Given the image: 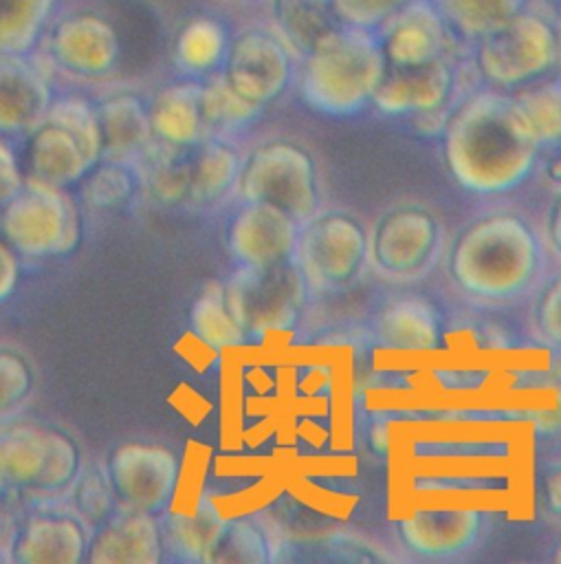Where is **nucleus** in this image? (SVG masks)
Listing matches in <instances>:
<instances>
[{
  "instance_id": "nucleus-1",
  "label": "nucleus",
  "mask_w": 561,
  "mask_h": 564,
  "mask_svg": "<svg viewBox=\"0 0 561 564\" xmlns=\"http://www.w3.org/2000/svg\"><path fill=\"white\" fill-rule=\"evenodd\" d=\"M442 161L466 192L491 196L524 183L541 145L517 97L477 90L458 101L442 128Z\"/></svg>"
},
{
  "instance_id": "nucleus-2",
  "label": "nucleus",
  "mask_w": 561,
  "mask_h": 564,
  "mask_svg": "<svg viewBox=\"0 0 561 564\" xmlns=\"http://www.w3.org/2000/svg\"><path fill=\"white\" fill-rule=\"evenodd\" d=\"M541 260V240L524 216L488 212L462 225L451 238L444 271L471 302L499 304L535 282Z\"/></svg>"
},
{
  "instance_id": "nucleus-3",
  "label": "nucleus",
  "mask_w": 561,
  "mask_h": 564,
  "mask_svg": "<svg viewBox=\"0 0 561 564\" xmlns=\"http://www.w3.org/2000/svg\"><path fill=\"white\" fill-rule=\"evenodd\" d=\"M383 73L381 40L370 29L345 24L306 55L301 97L317 112L354 115L372 104Z\"/></svg>"
},
{
  "instance_id": "nucleus-4",
  "label": "nucleus",
  "mask_w": 561,
  "mask_h": 564,
  "mask_svg": "<svg viewBox=\"0 0 561 564\" xmlns=\"http://www.w3.org/2000/svg\"><path fill=\"white\" fill-rule=\"evenodd\" d=\"M308 289L295 256L271 264H240L224 284L229 308L246 337L290 330L301 317Z\"/></svg>"
},
{
  "instance_id": "nucleus-5",
  "label": "nucleus",
  "mask_w": 561,
  "mask_h": 564,
  "mask_svg": "<svg viewBox=\"0 0 561 564\" xmlns=\"http://www.w3.org/2000/svg\"><path fill=\"white\" fill-rule=\"evenodd\" d=\"M79 474V447L48 423L0 425V489L59 491Z\"/></svg>"
},
{
  "instance_id": "nucleus-6",
  "label": "nucleus",
  "mask_w": 561,
  "mask_h": 564,
  "mask_svg": "<svg viewBox=\"0 0 561 564\" xmlns=\"http://www.w3.org/2000/svg\"><path fill=\"white\" fill-rule=\"evenodd\" d=\"M238 189L244 200L266 203L299 225L319 212V185L312 154L288 139L257 145L242 159Z\"/></svg>"
},
{
  "instance_id": "nucleus-7",
  "label": "nucleus",
  "mask_w": 561,
  "mask_h": 564,
  "mask_svg": "<svg viewBox=\"0 0 561 564\" xmlns=\"http://www.w3.org/2000/svg\"><path fill=\"white\" fill-rule=\"evenodd\" d=\"M4 240L26 258L70 253L81 238L75 200L64 187L26 178L22 189L2 207Z\"/></svg>"
},
{
  "instance_id": "nucleus-8",
  "label": "nucleus",
  "mask_w": 561,
  "mask_h": 564,
  "mask_svg": "<svg viewBox=\"0 0 561 564\" xmlns=\"http://www.w3.org/2000/svg\"><path fill=\"white\" fill-rule=\"evenodd\" d=\"M370 251V234L350 212L323 209L299 225L295 258L310 286L337 289L352 282Z\"/></svg>"
},
{
  "instance_id": "nucleus-9",
  "label": "nucleus",
  "mask_w": 561,
  "mask_h": 564,
  "mask_svg": "<svg viewBox=\"0 0 561 564\" xmlns=\"http://www.w3.org/2000/svg\"><path fill=\"white\" fill-rule=\"evenodd\" d=\"M557 31L539 13L521 9L504 26L477 40V70L495 86L526 84L554 66Z\"/></svg>"
},
{
  "instance_id": "nucleus-10",
  "label": "nucleus",
  "mask_w": 561,
  "mask_h": 564,
  "mask_svg": "<svg viewBox=\"0 0 561 564\" xmlns=\"http://www.w3.org/2000/svg\"><path fill=\"white\" fill-rule=\"evenodd\" d=\"M486 531V509L466 500H429L396 520L400 546L422 560H449L471 551Z\"/></svg>"
},
{
  "instance_id": "nucleus-11",
  "label": "nucleus",
  "mask_w": 561,
  "mask_h": 564,
  "mask_svg": "<svg viewBox=\"0 0 561 564\" xmlns=\"http://www.w3.org/2000/svg\"><path fill=\"white\" fill-rule=\"evenodd\" d=\"M440 247V220L420 203H398L385 209L370 229L367 258L372 267L394 280L416 278Z\"/></svg>"
},
{
  "instance_id": "nucleus-12",
  "label": "nucleus",
  "mask_w": 561,
  "mask_h": 564,
  "mask_svg": "<svg viewBox=\"0 0 561 564\" xmlns=\"http://www.w3.org/2000/svg\"><path fill=\"white\" fill-rule=\"evenodd\" d=\"M106 474L119 505L158 516L176 491L180 460L165 445L128 441L108 454Z\"/></svg>"
},
{
  "instance_id": "nucleus-13",
  "label": "nucleus",
  "mask_w": 561,
  "mask_h": 564,
  "mask_svg": "<svg viewBox=\"0 0 561 564\" xmlns=\"http://www.w3.org/2000/svg\"><path fill=\"white\" fill-rule=\"evenodd\" d=\"M222 77L249 104L262 108L279 97L290 79L286 46L264 31H246L227 51Z\"/></svg>"
},
{
  "instance_id": "nucleus-14",
  "label": "nucleus",
  "mask_w": 561,
  "mask_h": 564,
  "mask_svg": "<svg viewBox=\"0 0 561 564\" xmlns=\"http://www.w3.org/2000/svg\"><path fill=\"white\" fill-rule=\"evenodd\" d=\"M165 542L156 513L128 505L114 507L92 527L88 564H158Z\"/></svg>"
},
{
  "instance_id": "nucleus-15",
  "label": "nucleus",
  "mask_w": 561,
  "mask_h": 564,
  "mask_svg": "<svg viewBox=\"0 0 561 564\" xmlns=\"http://www.w3.org/2000/svg\"><path fill=\"white\" fill-rule=\"evenodd\" d=\"M455 90V70L449 55L427 64H385L372 104L385 115H427L449 106Z\"/></svg>"
},
{
  "instance_id": "nucleus-16",
  "label": "nucleus",
  "mask_w": 561,
  "mask_h": 564,
  "mask_svg": "<svg viewBox=\"0 0 561 564\" xmlns=\"http://www.w3.org/2000/svg\"><path fill=\"white\" fill-rule=\"evenodd\" d=\"M383 26L385 64H427L444 57L453 44V29L431 0H409Z\"/></svg>"
},
{
  "instance_id": "nucleus-17",
  "label": "nucleus",
  "mask_w": 561,
  "mask_h": 564,
  "mask_svg": "<svg viewBox=\"0 0 561 564\" xmlns=\"http://www.w3.org/2000/svg\"><path fill=\"white\" fill-rule=\"evenodd\" d=\"M299 223L266 203L244 205L233 214L227 231L229 253L238 264H271L295 256Z\"/></svg>"
},
{
  "instance_id": "nucleus-18",
  "label": "nucleus",
  "mask_w": 561,
  "mask_h": 564,
  "mask_svg": "<svg viewBox=\"0 0 561 564\" xmlns=\"http://www.w3.org/2000/svg\"><path fill=\"white\" fill-rule=\"evenodd\" d=\"M90 535L86 522L70 511H40L15 531L9 560L15 564H79L86 562Z\"/></svg>"
},
{
  "instance_id": "nucleus-19",
  "label": "nucleus",
  "mask_w": 561,
  "mask_h": 564,
  "mask_svg": "<svg viewBox=\"0 0 561 564\" xmlns=\"http://www.w3.org/2000/svg\"><path fill=\"white\" fill-rule=\"evenodd\" d=\"M92 167L95 163L79 137L57 119L44 117V121L29 132L22 163L26 178L66 187L86 176Z\"/></svg>"
},
{
  "instance_id": "nucleus-20",
  "label": "nucleus",
  "mask_w": 561,
  "mask_h": 564,
  "mask_svg": "<svg viewBox=\"0 0 561 564\" xmlns=\"http://www.w3.org/2000/svg\"><path fill=\"white\" fill-rule=\"evenodd\" d=\"M53 59L84 77H97L108 73L119 55V40L114 29L90 13L62 20L51 33Z\"/></svg>"
},
{
  "instance_id": "nucleus-21",
  "label": "nucleus",
  "mask_w": 561,
  "mask_h": 564,
  "mask_svg": "<svg viewBox=\"0 0 561 564\" xmlns=\"http://www.w3.org/2000/svg\"><path fill=\"white\" fill-rule=\"evenodd\" d=\"M44 73L24 53H0V132H31L51 108Z\"/></svg>"
},
{
  "instance_id": "nucleus-22",
  "label": "nucleus",
  "mask_w": 561,
  "mask_h": 564,
  "mask_svg": "<svg viewBox=\"0 0 561 564\" xmlns=\"http://www.w3.org/2000/svg\"><path fill=\"white\" fill-rule=\"evenodd\" d=\"M374 339L392 352H433L442 339L440 311L422 295L396 297L376 313Z\"/></svg>"
},
{
  "instance_id": "nucleus-23",
  "label": "nucleus",
  "mask_w": 561,
  "mask_h": 564,
  "mask_svg": "<svg viewBox=\"0 0 561 564\" xmlns=\"http://www.w3.org/2000/svg\"><path fill=\"white\" fill-rule=\"evenodd\" d=\"M150 121L154 137L172 148L196 145L213 134L205 115L202 84L196 82L163 88L150 106Z\"/></svg>"
},
{
  "instance_id": "nucleus-24",
  "label": "nucleus",
  "mask_w": 561,
  "mask_h": 564,
  "mask_svg": "<svg viewBox=\"0 0 561 564\" xmlns=\"http://www.w3.org/2000/svg\"><path fill=\"white\" fill-rule=\"evenodd\" d=\"M97 119L103 159H130L145 150L154 137L150 108H145V104L130 93H119L103 99L97 106Z\"/></svg>"
},
{
  "instance_id": "nucleus-25",
  "label": "nucleus",
  "mask_w": 561,
  "mask_h": 564,
  "mask_svg": "<svg viewBox=\"0 0 561 564\" xmlns=\"http://www.w3.org/2000/svg\"><path fill=\"white\" fill-rule=\"evenodd\" d=\"M273 18L288 44L301 55L348 24L337 0H273Z\"/></svg>"
},
{
  "instance_id": "nucleus-26",
  "label": "nucleus",
  "mask_w": 561,
  "mask_h": 564,
  "mask_svg": "<svg viewBox=\"0 0 561 564\" xmlns=\"http://www.w3.org/2000/svg\"><path fill=\"white\" fill-rule=\"evenodd\" d=\"M189 165V198L205 203L231 189L242 170L240 154L224 141L205 139L196 143Z\"/></svg>"
},
{
  "instance_id": "nucleus-27",
  "label": "nucleus",
  "mask_w": 561,
  "mask_h": 564,
  "mask_svg": "<svg viewBox=\"0 0 561 564\" xmlns=\"http://www.w3.org/2000/svg\"><path fill=\"white\" fill-rule=\"evenodd\" d=\"M378 562L385 560L365 540L332 531L310 538H284L273 549V562Z\"/></svg>"
},
{
  "instance_id": "nucleus-28",
  "label": "nucleus",
  "mask_w": 561,
  "mask_h": 564,
  "mask_svg": "<svg viewBox=\"0 0 561 564\" xmlns=\"http://www.w3.org/2000/svg\"><path fill=\"white\" fill-rule=\"evenodd\" d=\"M224 518H220L216 505L209 498H200L187 513H169L165 518L163 542L187 562H202L211 542L216 540Z\"/></svg>"
},
{
  "instance_id": "nucleus-29",
  "label": "nucleus",
  "mask_w": 561,
  "mask_h": 564,
  "mask_svg": "<svg viewBox=\"0 0 561 564\" xmlns=\"http://www.w3.org/2000/svg\"><path fill=\"white\" fill-rule=\"evenodd\" d=\"M273 540L266 529L249 516L224 520L211 542L205 564H266L273 562Z\"/></svg>"
},
{
  "instance_id": "nucleus-30",
  "label": "nucleus",
  "mask_w": 561,
  "mask_h": 564,
  "mask_svg": "<svg viewBox=\"0 0 561 564\" xmlns=\"http://www.w3.org/2000/svg\"><path fill=\"white\" fill-rule=\"evenodd\" d=\"M189 322L191 333L211 348L240 346L246 339V333L229 308L224 284L218 282H209L202 286L200 295L191 306Z\"/></svg>"
},
{
  "instance_id": "nucleus-31",
  "label": "nucleus",
  "mask_w": 561,
  "mask_h": 564,
  "mask_svg": "<svg viewBox=\"0 0 561 564\" xmlns=\"http://www.w3.org/2000/svg\"><path fill=\"white\" fill-rule=\"evenodd\" d=\"M524 2L526 0H438L436 4L453 31L480 40L517 15Z\"/></svg>"
},
{
  "instance_id": "nucleus-32",
  "label": "nucleus",
  "mask_w": 561,
  "mask_h": 564,
  "mask_svg": "<svg viewBox=\"0 0 561 564\" xmlns=\"http://www.w3.org/2000/svg\"><path fill=\"white\" fill-rule=\"evenodd\" d=\"M53 0H0V53H26Z\"/></svg>"
},
{
  "instance_id": "nucleus-33",
  "label": "nucleus",
  "mask_w": 561,
  "mask_h": 564,
  "mask_svg": "<svg viewBox=\"0 0 561 564\" xmlns=\"http://www.w3.org/2000/svg\"><path fill=\"white\" fill-rule=\"evenodd\" d=\"M541 148H561V79L543 82L515 95Z\"/></svg>"
},
{
  "instance_id": "nucleus-34",
  "label": "nucleus",
  "mask_w": 561,
  "mask_h": 564,
  "mask_svg": "<svg viewBox=\"0 0 561 564\" xmlns=\"http://www.w3.org/2000/svg\"><path fill=\"white\" fill-rule=\"evenodd\" d=\"M224 55V33L211 20L189 22L176 40V62L191 70L202 73L213 68Z\"/></svg>"
},
{
  "instance_id": "nucleus-35",
  "label": "nucleus",
  "mask_w": 561,
  "mask_h": 564,
  "mask_svg": "<svg viewBox=\"0 0 561 564\" xmlns=\"http://www.w3.org/2000/svg\"><path fill=\"white\" fill-rule=\"evenodd\" d=\"M202 104L211 132L238 128L260 112V108L242 99L224 77L202 86Z\"/></svg>"
},
{
  "instance_id": "nucleus-36",
  "label": "nucleus",
  "mask_w": 561,
  "mask_h": 564,
  "mask_svg": "<svg viewBox=\"0 0 561 564\" xmlns=\"http://www.w3.org/2000/svg\"><path fill=\"white\" fill-rule=\"evenodd\" d=\"M114 491L110 487L106 467H86L84 471L77 474L73 480V505L75 513L86 522V524H99L117 505Z\"/></svg>"
},
{
  "instance_id": "nucleus-37",
  "label": "nucleus",
  "mask_w": 561,
  "mask_h": 564,
  "mask_svg": "<svg viewBox=\"0 0 561 564\" xmlns=\"http://www.w3.org/2000/svg\"><path fill=\"white\" fill-rule=\"evenodd\" d=\"M46 117L57 119L66 128H70L81 145L86 148L90 161L97 165L103 159V148H101V130H99V119H97V108H92L88 101L79 97H66L55 104H51Z\"/></svg>"
},
{
  "instance_id": "nucleus-38",
  "label": "nucleus",
  "mask_w": 561,
  "mask_h": 564,
  "mask_svg": "<svg viewBox=\"0 0 561 564\" xmlns=\"http://www.w3.org/2000/svg\"><path fill=\"white\" fill-rule=\"evenodd\" d=\"M530 326L541 344L561 352V271L539 286L530 306Z\"/></svg>"
},
{
  "instance_id": "nucleus-39",
  "label": "nucleus",
  "mask_w": 561,
  "mask_h": 564,
  "mask_svg": "<svg viewBox=\"0 0 561 564\" xmlns=\"http://www.w3.org/2000/svg\"><path fill=\"white\" fill-rule=\"evenodd\" d=\"M35 375L29 359L15 350L0 346V416L18 410L33 392Z\"/></svg>"
},
{
  "instance_id": "nucleus-40",
  "label": "nucleus",
  "mask_w": 561,
  "mask_h": 564,
  "mask_svg": "<svg viewBox=\"0 0 561 564\" xmlns=\"http://www.w3.org/2000/svg\"><path fill=\"white\" fill-rule=\"evenodd\" d=\"M90 178L84 185V198L92 207H117L132 194V172L121 163L110 159L103 165L90 170Z\"/></svg>"
},
{
  "instance_id": "nucleus-41",
  "label": "nucleus",
  "mask_w": 561,
  "mask_h": 564,
  "mask_svg": "<svg viewBox=\"0 0 561 564\" xmlns=\"http://www.w3.org/2000/svg\"><path fill=\"white\" fill-rule=\"evenodd\" d=\"M150 187L163 203H176L189 196V165L178 154L161 156L150 172Z\"/></svg>"
},
{
  "instance_id": "nucleus-42",
  "label": "nucleus",
  "mask_w": 561,
  "mask_h": 564,
  "mask_svg": "<svg viewBox=\"0 0 561 564\" xmlns=\"http://www.w3.org/2000/svg\"><path fill=\"white\" fill-rule=\"evenodd\" d=\"M409 0H337L341 15L348 24L370 31L385 24Z\"/></svg>"
},
{
  "instance_id": "nucleus-43",
  "label": "nucleus",
  "mask_w": 561,
  "mask_h": 564,
  "mask_svg": "<svg viewBox=\"0 0 561 564\" xmlns=\"http://www.w3.org/2000/svg\"><path fill=\"white\" fill-rule=\"evenodd\" d=\"M26 176L13 150L0 139V207H4L24 185Z\"/></svg>"
},
{
  "instance_id": "nucleus-44",
  "label": "nucleus",
  "mask_w": 561,
  "mask_h": 564,
  "mask_svg": "<svg viewBox=\"0 0 561 564\" xmlns=\"http://www.w3.org/2000/svg\"><path fill=\"white\" fill-rule=\"evenodd\" d=\"M15 253L18 251L4 238H0V302H4L13 293L18 282L20 267Z\"/></svg>"
},
{
  "instance_id": "nucleus-45",
  "label": "nucleus",
  "mask_w": 561,
  "mask_h": 564,
  "mask_svg": "<svg viewBox=\"0 0 561 564\" xmlns=\"http://www.w3.org/2000/svg\"><path fill=\"white\" fill-rule=\"evenodd\" d=\"M546 240L550 249L557 253V258L561 260V189L552 198L546 214Z\"/></svg>"
},
{
  "instance_id": "nucleus-46",
  "label": "nucleus",
  "mask_w": 561,
  "mask_h": 564,
  "mask_svg": "<svg viewBox=\"0 0 561 564\" xmlns=\"http://www.w3.org/2000/svg\"><path fill=\"white\" fill-rule=\"evenodd\" d=\"M546 507L554 516H561V465L546 476Z\"/></svg>"
},
{
  "instance_id": "nucleus-47",
  "label": "nucleus",
  "mask_w": 561,
  "mask_h": 564,
  "mask_svg": "<svg viewBox=\"0 0 561 564\" xmlns=\"http://www.w3.org/2000/svg\"><path fill=\"white\" fill-rule=\"evenodd\" d=\"M546 174H548V178H550L552 183L561 185V156L552 159V161L546 165Z\"/></svg>"
},
{
  "instance_id": "nucleus-48",
  "label": "nucleus",
  "mask_w": 561,
  "mask_h": 564,
  "mask_svg": "<svg viewBox=\"0 0 561 564\" xmlns=\"http://www.w3.org/2000/svg\"><path fill=\"white\" fill-rule=\"evenodd\" d=\"M557 31V57H554V68L559 73V79H561V22L554 26Z\"/></svg>"
},
{
  "instance_id": "nucleus-49",
  "label": "nucleus",
  "mask_w": 561,
  "mask_h": 564,
  "mask_svg": "<svg viewBox=\"0 0 561 564\" xmlns=\"http://www.w3.org/2000/svg\"><path fill=\"white\" fill-rule=\"evenodd\" d=\"M554 564H561V542L554 546V553H552V557H550Z\"/></svg>"
}]
</instances>
